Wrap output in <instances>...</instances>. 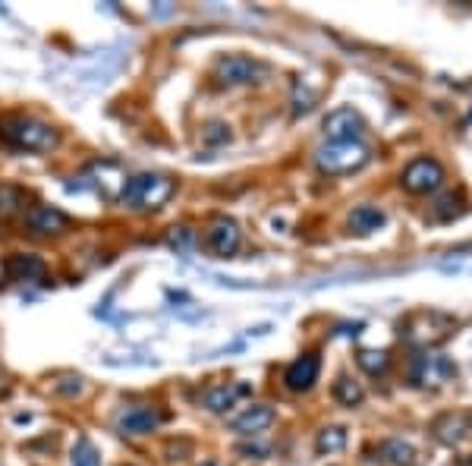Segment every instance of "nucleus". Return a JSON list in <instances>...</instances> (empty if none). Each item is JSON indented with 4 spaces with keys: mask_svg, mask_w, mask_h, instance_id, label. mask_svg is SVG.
<instances>
[{
    "mask_svg": "<svg viewBox=\"0 0 472 466\" xmlns=\"http://www.w3.org/2000/svg\"><path fill=\"white\" fill-rule=\"evenodd\" d=\"M435 318H438V312H419V316H413L407 322V328H403V338L413 340V344H419V347H431V344H438V340H444L447 334L431 328Z\"/></svg>",
    "mask_w": 472,
    "mask_h": 466,
    "instance_id": "12",
    "label": "nucleus"
},
{
    "mask_svg": "<svg viewBox=\"0 0 472 466\" xmlns=\"http://www.w3.org/2000/svg\"><path fill=\"white\" fill-rule=\"evenodd\" d=\"M161 425V413L151 407H129L117 416V429L123 435H148Z\"/></svg>",
    "mask_w": 472,
    "mask_h": 466,
    "instance_id": "11",
    "label": "nucleus"
},
{
    "mask_svg": "<svg viewBox=\"0 0 472 466\" xmlns=\"http://www.w3.org/2000/svg\"><path fill=\"white\" fill-rule=\"evenodd\" d=\"M26 224H29V230L38 233V237H57V233H64L70 227V218L60 209H50V205H32L26 211Z\"/></svg>",
    "mask_w": 472,
    "mask_h": 466,
    "instance_id": "9",
    "label": "nucleus"
},
{
    "mask_svg": "<svg viewBox=\"0 0 472 466\" xmlns=\"http://www.w3.org/2000/svg\"><path fill=\"white\" fill-rule=\"evenodd\" d=\"M265 76V66L246 54H227L215 64V80L221 86H249Z\"/></svg>",
    "mask_w": 472,
    "mask_h": 466,
    "instance_id": "5",
    "label": "nucleus"
},
{
    "mask_svg": "<svg viewBox=\"0 0 472 466\" xmlns=\"http://www.w3.org/2000/svg\"><path fill=\"white\" fill-rule=\"evenodd\" d=\"M346 447V429H340V425H328V429L318 432V438H315V451L318 454H337Z\"/></svg>",
    "mask_w": 472,
    "mask_h": 466,
    "instance_id": "20",
    "label": "nucleus"
},
{
    "mask_svg": "<svg viewBox=\"0 0 472 466\" xmlns=\"http://www.w3.org/2000/svg\"><path fill=\"white\" fill-rule=\"evenodd\" d=\"M202 139H205L208 145H215V142H227L230 133L227 126H221V123H211V126H205V133H202Z\"/></svg>",
    "mask_w": 472,
    "mask_h": 466,
    "instance_id": "26",
    "label": "nucleus"
},
{
    "mask_svg": "<svg viewBox=\"0 0 472 466\" xmlns=\"http://www.w3.org/2000/svg\"><path fill=\"white\" fill-rule=\"evenodd\" d=\"M240 454H255V457H262V454H265V447H240Z\"/></svg>",
    "mask_w": 472,
    "mask_h": 466,
    "instance_id": "29",
    "label": "nucleus"
},
{
    "mask_svg": "<svg viewBox=\"0 0 472 466\" xmlns=\"http://www.w3.org/2000/svg\"><path fill=\"white\" fill-rule=\"evenodd\" d=\"M193 451V445H189V441H179V445H167V454H171V460H177V454H189Z\"/></svg>",
    "mask_w": 472,
    "mask_h": 466,
    "instance_id": "28",
    "label": "nucleus"
},
{
    "mask_svg": "<svg viewBox=\"0 0 472 466\" xmlns=\"http://www.w3.org/2000/svg\"><path fill=\"white\" fill-rule=\"evenodd\" d=\"M318 372H322V359L318 353H302L300 359H293L284 372V385L290 391H308V387L318 381Z\"/></svg>",
    "mask_w": 472,
    "mask_h": 466,
    "instance_id": "10",
    "label": "nucleus"
},
{
    "mask_svg": "<svg viewBox=\"0 0 472 466\" xmlns=\"http://www.w3.org/2000/svg\"><path fill=\"white\" fill-rule=\"evenodd\" d=\"M4 271L10 280H44L48 268L38 256H26V252H16L4 262Z\"/></svg>",
    "mask_w": 472,
    "mask_h": 466,
    "instance_id": "13",
    "label": "nucleus"
},
{
    "mask_svg": "<svg viewBox=\"0 0 472 466\" xmlns=\"http://www.w3.org/2000/svg\"><path fill=\"white\" fill-rule=\"evenodd\" d=\"M271 423H274V409L265 407V403H252V407H246L233 419V429L243 432V435H258V432H265Z\"/></svg>",
    "mask_w": 472,
    "mask_h": 466,
    "instance_id": "14",
    "label": "nucleus"
},
{
    "mask_svg": "<svg viewBox=\"0 0 472 466\" xmlns=\"http://www.w3.org/2000/svg\"><path fill=\"white\" fill-rule=\"evenodd\" d=\"M205 246L221 258L233 256V252L240 249V227H236V221H230V218H217V221L208 224Z\"/></svg>",
    "mask_w": 472,
    "mask_h": 466,
    "instance_id": "8",
    "label": "nucleus"
},
{
    "mask_svg": "<svg viewBox=\"0 0 472 466\" xmlns=\"http://www.w3.org/2000/svg\"><path fill=\"white\" fill-rule=\"evenodd\" d=\"M173 180L161 177V173H136L123 183L120 199L129 209H161L167 199L173 195Z\"/></svg>",
    "mask_w": 472,
    "mask_h": 466,
    "instance_id": "2",
    "label": "nucleus"
},
{
    "mask_svg": "<svg viewBox=\"0 0 472 466\" xmlns=\"http://www.w3.org/2000/svg\"><path fill=\"white\" fill-rule=\"evenodd\" d=\"M444 183V167L441 161L435 158H415L407 164V171L400 173V187L413 195H425L435 193L438 187Z\"/></svg>",
    "mask_w": 472,
    "mask_h": 466,
    "instance_id": "4",
    "label": "nucleus"
},
{
    "mask_svg": "<svg viewBox=\"0 0 472 466\" xmlns=\"http://www.w3.org/2000/svg\"><path fill=\"white\" fill-rule=\"evenodd\" d=\"M453 375V363H447L444 356H419L415 359V372L413 378L419 385H429V381H444Z\"/></svg>",
    "mask_w": 472,
    "mask_h": 466,
    "instance_id": "15",
    "label": "nucleus"
},
{
    "mask_svg": "<svg viewBox=\"0 0 472 466\" xmlns=\"http://www.w3.org/2000/svg\"><path fill=\"white\" fill-rule=\"evenodd\" d=\"M189 243H193V233H189V227H173L171 246H177V249H187Z\"/></svg>",
    "mask_w": 472,
    "mask_h": 466,
    "instance_id": "27",
    "label": "nucleus"
},
{
    "mask_svg": "<svg viewBox=\"0 0 472 466\" xmlns=\"http://www.w3.org/2000/svg\"><path fill=\"white\" fill-rule=\"evenodd\" d=\"M22 205H26V195H22V189L4 183V187H0V215H13V211H19Z\"/></svg>",
    "mask_w": 472,
    "mask_h": 466,
    "instance_id": "23",
    "label": "nucleus"
},
{
    "mask_svg": "<svg viewBox=\"0 0 472 466\" xmlns=\"http://www.w3.org/2000/svg\"><path fill=\"white\" fill-rule=\"evenodd\" d=\"M435 211H438V218H441V221H451V218H457L460 211H463V195L447 193V195H444V199L435 205Z\"/></svg>",
    "mask_w": 472,
    "mask_h": 466,
    "instance_id": "24",
    "label": "nucleus"
},
{
    "mask_svg": "<svg viewBox=\"0 0 472 466\" xmlns=\"http://www.w3.org/2000/svg\"><path fill=\"white\" fill-rule=\"evenodd\" d=\"M381 457L393 466H409L415 460V451H413V445H407L400 438H387L384 445H381Z\"/></svg>",
    "mask_w": 472,
    "mask_h": 466,
    "instance_id": "19",
    "label": "nucleus"
},
{
    "mask_svg": "<svg viewBox=\"0 0 472 466\" xmlns=\"http://www.w3.org/2000/svg\"><path fill=\"white\" fill-rule=\"evenodd\" d=\"M365 129V120L353 108H337L324 117V136H331V142H359Z\"/></svg>",
    "mask_w": 472,
    "mask_h": 466,
    "instance_id": "6",
    "label": "nucleus"
},
{
    "mask_svg": "<svg viewBox=\"0 0 472 466\" xmlns=\"http://www.w3.org/2000/svg\"><path fill=\"white\" fill-rule=\"evenodd\" d=\"M240 394H246V385H211L205 391V397H202V403L211 413H227Z\"/></svg>",
    "mask_w": 472,
    "mask_h": 466,
    "instance_id": "16",
    "label": "nucleus"
},
{
    "mask_svg": "<svg viewBox=\"0 0 472 466\" xmlns=\"http://www.w3.org/2000/svg\"><path fill=\"white\" fill-rule=\"evenodd\" d=\"M57 394H66V397H79L82 391H86V381L79 378V375H66V378H60L57 385Z\"/></svg>",
    "mask_w": 472,
    "mask_h": 466,
    "instance_id": "25",
    "label": "nucleus"
},
{
    "mask_svg": "<svg viewBox=\"0 0 472 466\" xmlns=\"http://www.w3.org/2000/svg\"><path fill=\"white\" fill-rule=\"evenodd\" d=\"M72 466H101L98 457V447L88 441V438H79L76 445H72Z\"/></svg>",
    "mask_w": 472,
    "mask_h": 466,
    "instance_id": "22",
    "label": "nucleus"
},
{
    "mask_svg": "<svg viewBox=\"0 0 472 466\" xmlns=\"http://www.w3.org/2000/svg\"><path fill=\"white\" fill-rule=\"evenodd\" d=\"M431 432H435V438L441 445H460V441H466L472 435V413H466V409L444 413V416L435 419Z\"/></svg>",
    "mask_w": 472,
    "mask_h": 466,
    "instance_id": "7",
    "label": "nucleus"
},
{
    "mask_svg": "<svg viewBox=\"0 0 472 466\" xmlns=\"http://www.w3.org/2000/svg\"><path fill=\"white\" fill-rule=\"evenodd\" d=\"M199 466H221V463H215V460H205V463H199Z\"/></svg>",
    "mask_w": 472,
    "mask_h": 466,
    "instance_id": "31",
    "label": "nucleus"
},
{
    "mask_svg": "<svg viewBox=\"0 0 472 466\" xmlns=\"http://www.w3.org/2000/svg\"><path fill=\"white\" fill-rule=\"evenodd\" d=\"M356 363L362 372L369 375H384L387 366H391V356L384 350H359L356 353Z\"/></svg>",
    "mask_w": 472,
    "mask_h": 466,
    "instance_id": "21",
    "label": "nucleus"
},
{
    "mask_svg": "<svg viewBox=\"0 0 472 466\" xmlns=\"http://www.w3.org/2000/svg\"><path fill=\"white\" fill-rule=\"evenodd\" d=\"M365 397L362 385L353 378H346V375H340V378L334 381V401L340 403V407H359Z\"/></svg>",
    "mask_w": 472,
    "mask_h": 466,
    "instance_id": "18",
    "label": "nucleus"
},
{
    "mask_svg": "<svg viewBox=\"0 0 472 466\" xmlns=\"http://www.w3.org/2000/svg\"><path fill=\"white\" fill-rule=\"evenodd\" d=\"M324 173H353L369 161V149L362 142H331L315 155Z\"/></svg>",
    "mask_w": 472,
    "mask_h": 466,
    "instance_id": "3",
    "label": "nucleus"
},
{
    "mask_svg": "<svg viewBox=\"0 0 472 466\" xmlns=\"http://www.w3.org/2000/svg\"><path fill=\"white\" fill-rule=\"evenodd\" d=\"M381 224H384V211L375 209V205H359L350 215V227L356 230V233H372Z\"/></svg>",
    "mask_w": 472,
    "mask_h": 466,
    "instance_id": "17",
    "label": "nucleus"
},
{
    "mask_svg": "<svg viewBox=\"0 0 472 466\" xmlns=\"http://www.w3.org/2000/svg\"><path fill=\"white\" fill-rule=\"evenodd\" d=\"M460 466H472V457H463L460 460Z\"/></svg>",
    "mask_w": 472,
    "mask_h": 466,
    "instance_id": "30",
    "label": "nucleus"
},
{
    "mask_svg": "<svg viewBox=\"0 0 472 466\" xmlns=\"http://www.w3.org/2000/svg\"><path fill=\"white\" fill-rule=\"evenodd\" d=\"M0 139L22 151H50L57 145V129L35 120V117L13 114L0 120Z\"/></svg>",
    "mask_w": 472,
    "mask_h": 466,
    "instance_id": "1",
    "label": "nucleus"
}]
</instances>
